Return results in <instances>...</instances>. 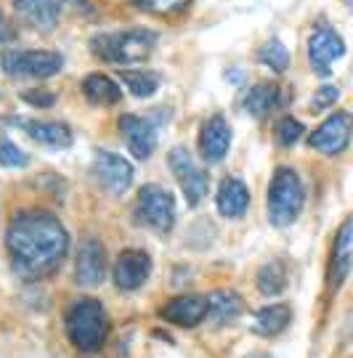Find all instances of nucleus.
I'll return each instance as SVG.
<instances>
[{"label": "nucleus", "mask_w": 353, "mask_h": 358, "mask_svg": "<svg viewBox=\"0 0 353 358\" xmlns=\"http://www.w3.org/2000/svg\"><path fill=\"white\" fill-rule=\"evenodd\" d=\"M11 268L25 282H40L59 268L69 250V234L53 213L25 210L13 215L6 231Z\"/></svg>", "instance_id": "1"}, {"label": "nucleus", "mask_w": 353, "mask_h": 358, "mask_svg": "<svg viewBox=\"0 0 353 358\" xmlns=\"http://www.w3.org/2000/svg\"><path fill=\"white\" fill-rule=\"evenodd\" d=\"M157 45V32L154 29H117V32H99L90 38V53L106 62V64H141L146 62Z\"/></svg>", "instance_id": "2"}, {"label": "nucleus", "mask_w": 353, "mask_h": 358, "mask_svg": "<svg viewBox=\"0 0 353 358\" xmlns=\"http://www.w3.org/2000/svg\"><path fill=\"white\" fill-rule=\"evenodd\" d=\"M67 337L80 353H99L109 337V316L106 308L96 297H80L67 308L64 316Z\"/></svg>", "instance_id": "3"}, {"label": "nucleus", "mask_w": 353, "mask_h": 358, "mask_svg": "<svg viewBox=\"0 0 353 358\" xmlns=\"http://www.w3.org/2000/svg\"><path fill=\"white\" fill-rule=\"evenodd\" d=\"M303 205H305V186H303L298 170L277 167L271 176V183H268V196H265L268 223L274 229H287L300 217Z\"/></svg>", "instance_id": "4"}, {"label": "nucleus", "mask_w": 353, "mask_h": 358, "mask_svg": "<svg viewBox=\"0 0 353 358\" xmlns=\"http://www.w3.org/2000/svg\"><path fill=\"white\" fill-rule=\"evenodd\" d=\"M3 72L13 80H48L64 69V56L56 51H25L6 48L0 56Z\"/></svg>", "instance_id": "5"}, {"label": "nucleus", "mask_w": 353, "mask_h": 358, "mask_svg": "<svg viewBox=\"0 0 353 358\" xmlns=\"http://www.w3.org/2000/svg\"><path fill=\"white\" fill-rule=\"evenodd\" d=\"M136 220L146 229L157 231V234H167L176 226V199L173 194L157 186V183H146L141 186L139 196H136Z\"/></svg>", "instance_id": "6"}, {"label": "nucleus", "mask_w": 353, "mask_h": 358, "mask_svg": "<svg viewBox=\"0 0 353 358\" xmlns=\"http://www.w3.org/2000/svg\"><path fill=\"white\" fill-rule=\"evenodd\" d=\"M167 165L173 170V176H176L178 186H181V192L186 196L189 207L202 205V199L207 196V189H210V180H207V173L194 162L189 149H184V146L170 149Z\"/></svg>", "instance_id": "7"}, {"label": "nucleus", "mask_w": 353, "mask_h": 358, "mask_svg": "<svg viewBox=\"0 0 353 358\" xmlns=\"http://www.w3.org/2000/svg\"><path fill=\"white\" fill-rule=\"evenodd\" d=\"M345 56V40L340 38V32L335 27H329L327 22H319L308 38V64L316 75L327 77L332 72V64L340 62Z\"/></svg>", "instance_id": "8"}, {"label": "nucleus", "mask_w": 353, "mask_h": 358, "mask_svg": "<svg viewBox=\"0 0 353 358\" xmlns=\"http://www.w3.org/2000/svg\"><path fill=\"white\" fill-rule=\"evenodd\" d=\"M90 173H93V178H96L101 189L114 194V196L125 194L130 189V183H133V176H136L133 165L127 162L125 157H120L114 152H96Z\"/></svg>", "instance_id": "9"}, {"label": "nucleus", "mask_w": 353, "mask_h": 358, "mask_svg": "<svg viewBox=\"0 0 353 358\" xmlns=\"http://www.w3.org/2000/svg\"><path fill=\"white\" fill-rule=\"evenodd\" d=\"M353 271V215L342 220V226L335 234L332 255L327 266V287L329 292H338Z\"/></svg>", "instance_id": "10"}, {"label": "nucleus", "mask_w": 353, "mask_h": 358, "mask_svg": "<svg viewBox=\"0 0 353 358\" xmlns=\"http://www.w3.org/2000/svg\"><path fill=\"white\" fill-rule=\"evenodd\" d=\"M114 284H117V289H123V292H133V289H139L146 284V279L151 276V255L146 250H136V247H130V250H123L117 260H114Z\"/></svg>", "instance_id": "11"}, {"label": "nucleus", "mask_w": 353, "mask_h": 358, "mask_svg": "<svg viewBox=\"0 0 353 358\" xmlns=\"http://www.w3.org/2000/svg\"><path fill=\"white\" fill-rule=\"evenodd\" d=\"M351 141V115L348 112H335L329 115L319 128L308 136V146L316 149L319 154L335 157L340 154Z\"/></svg>", "instance_id": "12"}, {"label": "nucleus", "mask_w": 353, "mask_h": 358, "mask_svg": "<svg viewBox=\"0 0 353 358\" xmlns=\"http://www.w3.org/2000/svg\"><path fill=\"white\" fill-rule=\"evenodd\" d=\"M200 157L207 162V165H215L221 162L223 157L231 149V125L226 122L223 115H213L202 122L200 128Z\"/></svg>", "instance_id": "13"}, {"label": "nucleus", "mask_w": 353, "mask_h": 358, "mask_svg": "<svg viewBox=\"0 0 353 358\" xmlns=\"http://www.w3.org/2000/svg\"><path fill=\"white\" fill-rule=\"evenodd\" d=\"M120 133L136 159H149L157 149V125L139 115L120 117Z\"/></svg>", "instance_id": "14"}, {"label": "nucleus", "mask_w": 353, "mask_h": 358, "mask_svg": "<svg viewBox=\"0 0 353 358\" xmlns=\"http://www.w3.org/2000/svg\"><path fill=\"white\" fill-rule=\"evenodd\" d=\"M62 6V0H13V13L22 24L38 32H50L59 24Z\"/></svg>", "instance_id": "15"}, {"label": "nucleus", "mask_w": 353, "mask_h": 358, "mask_svg": "<svg viewBox=\"0 0 353 358\" xmlns=\"http://www.w3.org/2000/svg\"><path fill=\"white\" fill-rule=\"evenodd\" d=\"M104 271H106V255L99 239H85L77 250L75 260V282L80 287H99L104 282Z\"/></svg>", "instance_id": "16"}, {"label": "nucleus", "mask_w": 353, "mask_h": 358, "mask_svg": "<svg viewBox=\"0 0 353 358\" xmlns=\"http://www.w3.org/2000/svg\"><path fill=\"white\" fill-rule=\"evenodd\" d=\"M165 321L176 324V327H184V329H191L202 321L207 319V297H200V294H178L170 303L162 306V313H160Z\"/></svg>", "instance_id": "17"}, {"label": "nucleus", "mask_w": 353, "mask_h": 358, "mask_svg": "<svg viewBox=\"0 0 353 358\" xmlns=\"http://www.w3.org/2000/svg\"><path fill=\"white\" fill-rule=\"evenodd\" d=\"M16 125L25 130L27 136L40 146L48 149H69L75 141V133L67 122H53V120H16Z\"/></svg>", "instance_id": "18"}, {"label": "nucleus", "mask_w": 353, "mask_h": 358, "mask_svg": "<svg viewBox=\"0 0 353 358\" xmlns=\"http://www.w3.org/2000/svg\"><path fill=\"white\" fill-rule=\"evenodd\" d=\"M215 205H218V213L223 217L237 220L250 207V189L240 178H223L218 186V194H215Z\"/></svg>", "instance_id": "19"}, {"label": "nucleus", "mask_w": 353, "mask_h": 358, "mask_svg": "<svg viewBox=\"0 0 353 358\" xmlns=\"http://www.w3.org/2000/svg\"><path fill=\"white\" fill-rule=\"evenodd\" d=\"M244 313V300L234 289H218L207 297V321L213 327H226L234 324Z\"/></svg>", "instance_id": "20"}, {"label": "nucleus", "mask_w": 353, "mask_h": 358, "mask_svg": "<svg viewBox=\"0 0 353 358\" xmlns=\"http://www.w3.org/2000/svg\"><path fill=\"white\" fill-rule=\"evenodd\" d=\"M284 103V96H282V88H279L277 83H258V85H252L247 90V96H244V112L255 120H265V117L271 115L274 109H279Z\"/></svg>", "instance_id": "21"}, {"label": "nucleus", "mask_w": 353, "mask_h": 358, "mask_svg": "<svg viewBox=\"0 0 353 358\" xmlns=\"http://www.w3.org/2000/svg\"><path fill=\"white\" fill-rule=\"evenodd\" d=\"M292 321V310L290 306L284 303H277V306H265L255 313L252 319V332L261 334V337H277L282 334Z\"/></svg>", "instance_id": "22"}, {"label": "nucleus", "mask_w": 353, "mask_h": 358, "mask_svg": "<svg viewBox=\"0 0 353 358\" xmlns=\"http://www.w3.org/2000/svg\"><path fill=\"white\" fill-rule=\"evenodd\" d=\"M83 93L96 106H112V103L123 99V88L109 75H104V72H93V75L85 77L83 80Z\"/></svg>", "instance_id": "23"}, {"label": "nucleus", "mask_w": 353, "mask_h": 358, "mask_svg": "<svg viewBox=\"0 0 353 358\" xmlns=\"http://www.w3.org/2000/svg\"><path fill=\"white\" fill-rule=\"evenodd\" d=\"M120 80L125 83V88L136 96V99H151L160 90V75L151 69H123Z\"/></svg>", "instance_id": "24"}, {"label": "nucleus", "mask_w": 353, "mask_h": 358, "mask_svg": "<svg viewBox=\"0 0 353 358\" xmlns=\"http://www.w3.org/2000/svg\"><path fill=\"white\" fill-rule=\"evenodd\" d=\"M258 289L265 297H279L287 289V268L282 260H268L258 271Z\"/></svg>", "instance_id": "25"}, {"label": "nucleus", "mask_w": 353, "mask_h": 358, "mask_svg": "<svg viewBox=\"0 0 353 358\" xmlns=\"http://www.w3.org/2000/svg\"><path fill=\"white\" fill-rule=\"evenodd\" d=\"M258 62L263 66H268L271 72H287V66H290V51H287V45L282 43L279 38H271L265 40V45L258 51Z\"/></svg>", "instance_id": "26"}, {"label": "nucleus", "mask_w": 353, "mask_h": 358, "mask_svg": "<svg viewBox=\"0 0 353 358\" xmlns=\"http://www.w3.org/2000/svg\"><path fill=\"white\" fill-rule=\"evenodd\" d=\"M303 133H305V128H303L300 120H295V117H282L277 125H274V138L284 149H290V146H295V143L300 141Z\"/></svg>", "instance_id": "27"}, {"label": "nucleus", "mask_w": 353, "mask_h": 358, "mask_svg": "<svg viewBox=\"0 0 353 358\" xmlns=\"http://www.w3.org/2000/svg\"><path fill=\"white\" fill-rule=\"evenodd\" d=\"M133 6H139L144 11L157 13V16H173V13L186 11L191 0H130Z\"/></svg>", "instance_id": "28"}, {"label": "nucleus", "mask_w": 353, "mask_h": 358, "mask_svg": "<svg viewBox=\"0 0 353 358\" xmlns=\"http://www.w3.org/2000/svg\"><path fill=\"white\" fill-rule=\"evenodd\" d=\"M27 165H29V154L22 152L8 136H0V167L16 170V167H27Z\"/></svg>", "instance_id": "29"}, {"label": "nucleus", "mask_w": 353, "mask_h": 358, "mask_svg": "<svg viewBox=\"0 0 353 358\" xmlns=\"http://www.w3.org/2000/svg\"><path fill=\"white\" fill-rule=\"evenodd\" d=\"M338 99H340V90L335 88V85H321L314 93V99H311V112H324L329 106H335Z\"/></svg>", "instance_id": "30"}, {"label": "nucleus", "mask_w": 353, "mask_h": 358, "mask_svg": "<svg viewBox=\"0 0 353 358\" xmlns=\"http://www.w3.org/2000/svg\"><path fill=\"white\" fill-rule=\"evenodd\" d=\"M27 103H32V106H40V109H48L56 103V93H50V90H43V88H35V90H27L25 96H22Z\"/></svg>", "instance_id": "31"}, {"label": "nucleus", "mask_w": 353, "mask_h": 358, "mask_svg": "<svg viewBox=\"0 0 353 358\" xmlns=\"http://www.w3.org/2000/svg\"><path fill=\"white\" fill-rule=\"evenodd\" d=\"M13 38H16V29H13V24L8 22V16L0 11V45L11 43Z\"/></svg>", "instance_id": "32"}, {"label": "nucleus", "mask_w": 353, "mask_h": 358, "mask_svg": "<svg viewBox=\"0 0 353 358\" xmlns=\"http://www.w3.org/2000/svg\"><path fill=\"white\" fill-rule=\"evenodd\" d=\"M72 8H75L77 13H88V16L96 11V8L90 6V0H72Z\"/></svg>", "instance_id": "33"}, {"label": "nucleus", "mask_w": 353, "mask_h": 358, "mask_svg": "<svg viewBox=\"0 0 353 358\" xmlns=\"http://www.w3.org/2000/svg\"><path fill=\"white\" fill-rule=\"evenodd\" d=\"M242 358H271L268 353H247V356H242Z\"/></svg>", "instance_id": "34"}, {"label": "nucleus", "mask_w": 353, "mask_h": 358, "mask_svg": "<svg viewBox=\"0 0 353 358\" xmlns=\"http://www.w3.org/2000/svg\"><path fill=\"white\" fill-rule=\"evenodd\" d=\"M345 6H348V8L353 11V0H345Z\"/></svg>", "instance_id": "35"}]
</instances>
